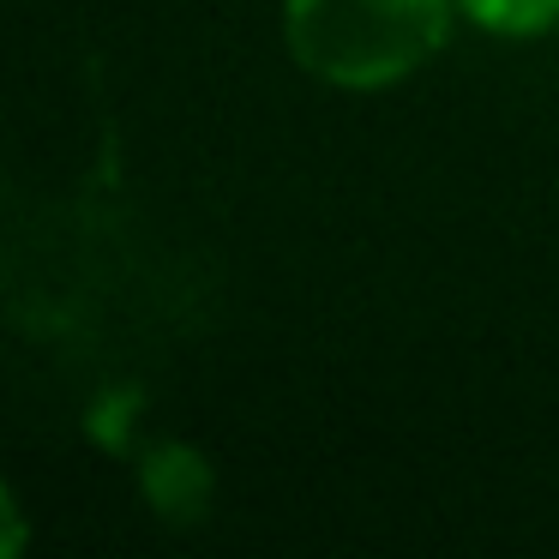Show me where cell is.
I'll return each instance as SVG.
<instances>
[{"label":"cell","instance_id":"cell-1","mask_svg":"<svg viewBox=\"0 0 559 559\" xmlns=\"http://www.w3.org/2000/svg\"><path fill=\"white\" fill-rule=\"evenodd\" d=\"M457 0H283V43L337 91H385L433 61Z\"/></svg>","mask_w":559,"mask_h":559},{"label":"cell","instance_id":"cell-2","mask_svg":"<svg viewBox=\"0 0 559 559\" xmlns=\"http://www.w3.org/2000/svg\"><path fill=\"white\" fill-rule=\"evenodd\" d=\"M145 487H151V499H157L169 518H199V511H205V493H211L205 457H199V451H187V445L157 451V457H151V469H145Z\"/></svg>","mask_w":559,"mask_h":559},{"label":"cell","instance_id":"cell-3","mask_svg":"<svg viewBox=\"0 0 559 559\" xmlns=\"http://www.w3.org/2000/svg\"><path fill=\"white\" fill-rule=\"evenodd\" d=\"M457 7L493 37H542L559 25V0H457Z\"/></svg>","mask_w":559,"mask_h":559}]
</instances>
